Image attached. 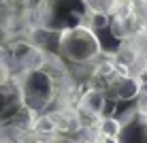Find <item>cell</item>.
Returning <instances> with one entry per match:
<instances>
[{
    "instance_id": "cell-3",
    "label": "cell",
    "mask_w": 147,
    "mask_h": 143,
    "mask_svg": "<svg viewBox=\"0 0 147 143\" xmlns=\"http://www.w3.org/2000/svg\"><path fill=\"white\" fill-rule=\"evenodd\" d=\"M24 103H26L28 109L32 111H43L45 107L51 103L53 98V79L49 73L40 70H32L28 73L26 81H24Z\"/></svg>"
},
{
    "instance_id": "cell-9",
    "label": "cell",
    "mask_w": 147,
    "mask_h": 143,
    "mask_svg": "<svg viewBox=\"0 0 147 143\" xmlns=\"http://www.w3.org/2000/svg\"><path fill=\"white\" fill-rule=\"evenodd\" d=\"M53 143H77V141H73V139H55Z\"/></svg>"
},
{
    "instance_id": "cell-8",
    "label": "cell",
    "mask_w": 147,
    "mask_h": 143,
    "mask_svg": "<svg viewBox=\"0 0 147 143\" xmlns=\"http://www.w3.org/2000/svg\"><path fill=\"white\" fill-rule=\"evenodd\" d=\"M136 113H147V90H143L136 96Z\"/></svg>"
},
{
    "instance_id": "cell-1",
    "label": "cell",
    "mask_w": 147,
    "mask_h": 143,
    "mask_svg": "<svg viewBox=\"0 0 147 143\" xmlns=\"http://www.w3.org/2000/svg\"><path fill=\"white\" fill-rule=\"evenodd\" d=\"M102 41L100 37L88 26H77L62 32L60 39V54L68 60V62H92L102 54Z\"/></svg>"
},
{
    "instance_id": "cell-7",
    "label": "cell",
    "mask_w": 147,
    "mask_h": 143,
    "mask_svg": "<svg viewBox=\"0 0 147 143\" xmlns=\"http://www.w3.org/2000/svg\"><path fill=\"white\" fill-rule=\"evenodd\" d=\"M134 15L143 26H147V0H139L134 7Z\"/></svg>"
},
{
    "instance_id": "cell-4",
    "label": "cell",
    "mask_w": 147,
    "mask_h": 143,
    "mask_svg": "<svg viewBox=\"0 0 147 143\" xmlns=\"http://www.w3.org/2000/svg\"><path fill=\"white\" fill-rule=\"evenodd\" d=\"M115 92H117L119 100H132L143 92V88H141V81L136 77L124 75V77H119V81L115 83Z\"/></svg>"
},
{
    "instance_id": "cell-6",
    "label": "cell",
    "mask_w": 147,
    "mask_h": 143,
    "mask_svg": "<svg viewBox=\"0 0 147 143\" xmlns=\"http://www.w3.org/2000/svg\"><path fill=\"white\" fill-rule=\"evenodd\" d=\"M100 130H102V135L107 137V139H119L121 130H124V124H121L119 120H115V117H105Z\"/></svg>"
},
{
    "instance_id": "cell-5",
    "label": "cell",
    "mask_w": 147,
    "mask_h": 143,
    "mask_svg": "<svg viewBox=\"0 0 147 143\" xmlns=\"http://www.w3.org/2000/svg\"><path fill=\"white\" fill-rule=\"evenodd\" d=\"M105 105H107V100H105V94L98 90H90L85 92V96L81 98V111H88V113L92 115H98L105 111Z\"/></svg>"
},
{
    "instance_id": "cell-2",
    "label": "cell",
    "mask_w": 147,
    "mask_h": 143,
    "mask_svg": "<svg viewBox=\"0 0 147 143\" xmlns=\"http://www.w3.org/2000/svg\"><path fill=\"white\" fill-rule=\"evenodd\" d=\"M85 15H88V4L83 0H43L40 4L43 28L55 32L83 26Z\"/></svg>"
}]
</instances>
